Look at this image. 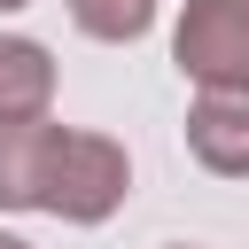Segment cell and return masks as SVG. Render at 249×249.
Wrapping results in <instances>:
<instances>
[{
  "label": "cell",
  "mask_w": 249,
  "mask_h": 249,
  "mask_svg": "<svg viewBox=\"0 0 249 249\" xmlns=\"http://www.w3.org/2000/svg\"><path fill=\"white\" fill-rule=\"evenodd\" d=\"M171 62L187 86H249V0H179Z\"/></svg>",
  "instance_id": "cell-2"
},
{
  "label": "cell",
  "mask_w": 249,
  "mask_h": 249,
  "mask_svg": "<svg viewBox=\"0 0 249 249\" xmlns=\"http://www.w3.org/2000/svg\"><path fill=\"white\" fill-rule=\"evenodd\" d=\"M132 195V156L124 140L93 132V124H62L54 132V156H47V218L62 226H109Z\"/></svg>",
  "instance_id": "cell-1"
},
{
  "label": "cell",
  "mask_w": 249,
  "mask_h": 249,
  "mask_svg": "<svg viewBox=\"0 0 249 249\" xmlns=\"http://www.w3.org/2000/svg\"><path fill=\"white\" fill-rule=\"evenodd\" d=\"M62 8H70V23H78L86 39H101V47H132V39L156 31V8H163V0H62Z\"/></svg>",
  "instance_id": "cell-6"
},
{
  "label": "cell",
  "mask_w": 249,
  "mask_h": 249,
  "mask_svg": "<svg viewBox=\"0 0 249 249\" xmlns=\"http://www.w3.org/2000/svg\"><path fill=\"white\" fill-rule=\"evenodd\" d=\"M0 249H39V241H23V233H0Z\"/></svg>",
  "instance_id": "cell-7"
},
{
  "label": "cell",
  "mask_w": 249,
  "mask_h": 249,
  "mask_svg": "<svg viewBox=\"0 0 249 249\" xmlns=\"http://www.w3.org/2000/svg\"><path fill=\"white\" fill-rule=\"evenodd\" d=\"M163 249H195V241H163Z\"/></svg>",
  "instance_id": "cell-9"
},
{
  "label": "cell",
  "mask_w": 249,
  "mask_h": 249,
  "mask_svg": "<svg viewBox=\"0 0 249 249\" xmlns=\"http://www.w3.org/2000/svg\"><path fill=\"white\" fill-rule=\"evenodd\" d=\"M16 8H31V0H0V16H16Z\"/></svg>",
  "instance_id": "cell-8"
},
{
  "label": "cell",
  "mask_w": 249,
  "mask_h": 249,
  "mask_svg": "<svg viewBox=\"0 0 249 249\" xmlns=\"http://www.w3.org/2000/svg\"><path fill=\"white\" fill-rule=\"evenodd\" d=\"M187 156L210 179H249V86H195V101H187Z\"/></svg>",
  "instance_id": "cell-3"
},
{
  "label": "cell",
  "mask_w": 249,
  "mask_h": 249,
  "mask_svg": "<svg viewBox=\"0 0 249 249\" xmlns=\"http://www.w3.org/2000/svg\"><path fill=\"white\" fill-rule=\"evenodd\" d=\"M54 117H0V210H39L47 202V156H54Z\"/></svg>",
  "instance_id": "cell-4"
},
{
  "label": "cell",
  "mask_w": 249,
  "mask_h": 249,
  "mask_svg": "<svg viewBox=\"0 0 249 249\" xmlns=\"http://www.w3.org/2000/svg\"><path fill=\"white\" fill-rule=\"evenodd\" d=\"M54 109V47L31 31H0V117H47Z\"/></svg>",
  "instance_id": "cell-5"
}]
</instances>
